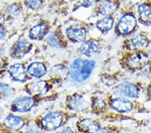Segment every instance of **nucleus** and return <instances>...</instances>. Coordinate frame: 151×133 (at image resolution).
<instances>
[{
	"mask_svg": "<svg viewBox=\"0 0 151 133\" xmlns=\"http://www.w3.org/2000/svg\"><path fill=\"white\" fill-rule=\"evenodd\" d=\"M8 72L14 81L25 82L27 80V71L22 64L16 63L9 67Z\"/></svg>",
	"mask_w": 151,
	"mask_h": 133,
	"instance_id": "9b49d317",
	"label": "nucleus"
},
{
	"mask_svg": "<svg viewBox=\"0 0 151 133\" xmlns=\"http://www.w3.org/2000/svg\"><path fill=\"white\" fill-rule=\"evenodd\" d=\"M48 42L50 45L55 47H62V40H60V37L56 35L55 33H52L48 36L47 38Z\"/></svg>",
	"mask_w": 151,
	"mask_h": 133,
	"instance_id": "5701e85b",
	"label": "nucleus"
},
{
	"mask_svg": "<svg viewBox=\"0 0 151 133\" xmlns=\"http://www.w3.org/2000/svg\"><path fill=\"white\" fill-rule=\"evenodd\" d=\"M0 93L6 96H9L12 93V89L8 84L0 83Z\"/></svg>",
	"mask_w": 151,
	"mask_h": 133,
	"instance_id": "b1692460",
	"label": "nucleus"
},
{
	"mask_svg": "<svg viewBox=\"0 0 151 133\" xmlns=\"http://www.w3.org/2000/svg\"><path fill=\"white\" fill-rule=\"evenodd\" d=\"M24 120L17 116L10 115L7 116L4 120V124L7 128L12 130H18L24 127Z\"/></svg>",
	"mask_w": 151,
	"mask_h": 133,
	"instance_id": "f3484780",
	"label": "nucleus"
},
{
	"mask_svg": "<svg viewBox=\"0 0 151 133\" xmlns=\"http://www.w3.org/2000/svg\"><path fill=\"white\" fill-rule=\"evenodd\" d=\"M99 47L92 41H84L80 47V51L87 57H91L98 52Z\"/></svg>",
	"mask_w": 151,
	"mask_h": 133,
	"instance_id": "aec40b11",
	"label": "nucleus"
},
{
	"mask_svg": "<svg viewBox=\"0 0 151 133\" xmlns=\"http://www.w3.org/2000/svg\"><path fill=\"white\" fill-rule=\"evenodd\" d=\"M99 133H118V132L112 128H104L101 130H99Z\"/></svg>",
	"mask_w": 151,
	"mask_h": 133,
	"instance_id": "cd10ccee",
	"label": "nucleus"
},
{
	"mask_svg": "<svg viewBox=\"0 0 151 133\" xmlns=\"http://www.w3.org/2000/svg\"><path fill=\"white\" fill-rule=\"evenodd\" d=\"M114 22L113 18L110 16H106L97 22L96 23V27L101 33L106 34L112 29Z\"/></svg>",
	"mask_w": 151,
	"mask_h": 133,
	"instance_id": "412c9836",
	"label": "nucleus"
},
{
	"mask_svg": "<svg viewBox=\"0 0 151 133\" xmlns=\"http://www.w3.org/2000/svg\"><path fill=\"white\" fill-rule=\"evenodd\" d=\"M49 90V86L47 81H38L29 83L26 85V91L32 96H42Z\"/></svg>",
	"mask_w": 151,
	"mask_h": 133,
	"instance_id": "6e6552de",
	"label": "nucleus"
},
{
	"mask_svg": "<svg viewBox=\"0 0 151 133\" xmlns=\"http://www.w3.org/2000/svg\"><path fill=\"white\" fill-rule=\"evenodd\" d=\"M148 62V55L142 51L136 50L129 54L125 59V63L128 68L133 70L142 69Z\"/></svg>",
	"mask_w": 151,
	"mask_h": 133,
	"instance_id": "f03ea898",
	"label": "nucleus"
},
{
	"mask_svg": "<svg viewBox=\"0 0 151 133\" xmlns=\"http://www.w3.org/2000/svg\"><path fill=\"white\" fill-rule=\"evenodd\" d=\"M118 8V4L115 1L112 0H106L99 4L98 6L99 14L103 16H110L114 14Z\"/></svg>",
	"mask_w": 151,
	"mask_h": 133,
	"instance_id": "dca6fc26",
	"label": "nucleus"
},
{
	"mask_svg": "<svg viewBox=\"0 0 151 133\" xmlns=\"http://www.w3.org/2000/svg\"><path fill=\"white\" fill-rule=\"evenodd\" d=\"M117 92L128 98H136L139 96L140 90L135 84L130 82H124L116 87Z\"/></svg>",
	"mask_w": 151,
	"mask_h": 133,
	"instance_id": "1a4fd4ad",
	"label": "nucleus"
},
{
	"mask_svg": "<svg viewBox=\"0 0 151 133\" xmlns=\"http://www.w3.org/2000/svg\"><path fill=\"white\" fill-rule=\"evenodd\" d=\"M92 108H93V110L96 111V112H100L104 110L106 108V101L103 98H99V97H96L92 100Z\"/></svg>",
	"mask_w": 151,
	"mask_h": 133,
	"instance_id": "4be33fe9",
	"label": "nucleus"
},
{
	"mask_svg": "<svg viewBox=\"0 0 151 133\" xmlns=\"http://www.w3.org/2000/svg\"><path fill=\"white\" fill-rule=\"evenodd\" d=\"M95 66L96 62L93 60L77 59L70 65V77L77 83L84 82L91 75Z\"/></svg>",
	"mask_w": 151,
	"mask_h": 133,
	"instance_id": "f257e3e1",
	"label": "nucleus"
},
{
	"mask_svg": "<svg viewBox=\"0 0 151 133\" xmlns=\"http://www.w3.org/2000/svg\"><path fill=\"white\" fill-rule=\"evenodd\" d=\"M59 133H74V132L70 128L66 127L65 129H63Z\"/></svg>",
	"mask_w": 151,
	"mask_h": 133,
	"instance_id": "c85d7f7f",
	"label": "nucleus"
},
{
	"mask_svg": "<svg viewBox=\"0 0 151 133\" xmlns=\"http://www.w3.org/2000/svg\"><path fill=\"white\" fill-rule=\"evenodd\" d=\"M148 43H149V41L145 36L138 34L130 39V46L132 49L140 50V49L147 47Z\"/></svg>",
	"mask_w": 151,
	"mask_h": 133,
	"instance_id": "a211bd4d",
	"label": "nucleus"
},
{
	"mask_svg": "<svg viewBox=\"0 0 151 133\" xmlns=\"http://www.w3.org/2000/svg\"><path fill=\"white\" fill-rule=\"evenodd\" d=\"M97 2V0H83L80 5L81 7H83L85 8H89L90 6H93Z\"/></svg>",
	"mask_w": 151,
	"mask_h": 133,
	"instance_id": "bb28decb",
	"label": "nucleus"
},
{
	"mask_svg": "<svg viewBox=\"0 0 151 133\" xmlns=\"http://www.w3.org/2000/svg\"><path fill=\"white\" fill-rule=\"evenodd\" d=\"M110 106L113 110L122 113L130 112L133 108V104L125 98H116L110 101Z\"/></svg>",
	"mask_w": 151,
	"mask_h": 133,
	"instance_id": "f8f14e48",
	"label": "nucleus"
},
{
	"mask_svg": "<svg viewBox=\"0 0 151 133\" xmlns=\"http://www.w3.org/2000/svg\"><path fill=\"white\" fill-rule=\"evenodd\" d=\"M5 22V18L3 15H1V14H0V27L2 25H4V24Z\"/></svg>",
	"mask_w": 151,
	"mask_h": 133,
	"instance_id": "2f4dec72",
	"label": "nucleus"
},
{
	"mask_svg": "<svg viewBox=\"0 0 151 133\" xmlns=\"http://www.w3.org/2000/svg\"><path fill=\"white\" fill-rule=\"evenodd\" d=\"M43 0H26V4L30 8H38L42 3Z\"/></svg>",
	"mask_w": 151,
	"mask_h": 133,
	"instance_id": "a878e982",
	"label": "nucleus"
},
{
	"mask_svg": "<svg viewBox=\"0 0 151 133\" xmlns=\"http://www.w3.org/2000/svg\"><path fill=\"white\" fill-rule=\"evenodd\" d=\"M63 121L61 114L53 112L48 114L41 120V125L43 129L47 131H53L60 127Z\"/></svg>",
	"mask_w": 151,
	"mask_h": 133,
	"instance_id": "20e7f679",
	"label": "nucleus"
},
{
	"mask_svg": "<svg viewBox=\"0 0 151 133\" xmlns=\"http://www.w3.org/2000/svg\"><path fill=\"white\" fill-rule=\"evenodd\" d=\"M138 15L141 22L144 24L151 23V5L143 3L138 7Z\"/></svg>",
	"mask_w": 151,
	"mask_h": 133,
	"instance_id": "6ab92c4d",
	"label": "nucleus"
},
{
	"mask_svg": "<svg viewBox=\"0 0 151 133\" xmlns=\"http://www.w3.org/2000/svg\"><path fill=\"white\" fill-rule=\"evenodd\" d=\"M77 128L83 133H97L99 130V126L96 121L91 118H85L77 123Z\"/></svg>",
	"mask_w": 151,
	"mask_h": 133,
	"instance_id": "ddd939ff",
	"label": "nucleus"
},
{
	"mask_svg": "<svg viewBox=\"0 0 151 133\" xmlns=\"http://www.w3.org/2000/svg\"><path fill=\"white\" fill-rule=\"evenodd\" d=\"M32 48V45L26 40H21L12 46L9 51L11 57L15 59H21L28 54Z\"/></svg>",
	"mask_w": 151,
	"mask_h": 133,
	"instance_id": "39448f33",
	"label": "nucleus"
},
{
	"mask_svg": "<svg viewBox=\"0 0 151 133\" xmlns=\"http://www.w3.org/2000/svg\"><path fill=\"white\" fill-rule=\"evenodd\" d=\"M27 133H42L40 130H38L37 129H35V128H31V129L28 130Z\"/></svg>",
	"mask_w": 151,
	"mask_h": 133,
	"instance_id": "c756f323",
	"label": "nucleus"
},
{
	"mask_svg": "<svg viewBox=\"0 0 151 133\" xmlns=\"http://www.w3.org/2000/svg\"><path fill=\"white\" fill-rule=\"evenodd\" d=\"M49 30L48 24L40 23L32 28L29 32V36L32 40H40L45 38Z\"/></svg>",
	"mask_w": 151,
	"mask_h": 133,
	"instance_id": "4468645a",
	"label": "nucleus"
},
{
	"mask_svg": "<svg viewBox=\"0 0 151 133\" xmlns=\"http://www.w3.org/2000/svg\"><path fill=\"white\" fill-rule=\"evenodd\" d=\"M67 38L73 42H83L86 39L87 31L79 26H70L66 30Z\"/></svg>",
	"mask_w": 151,
	"mask_h": 133,
	"instance_id": "9d476101",
	"label": "nucleus"
},
{
	"mask_svg": "<svg viewBox=\"0 0 151 133\" xmlns=\"http://www.w3.org/2000/svg\"><path fill=\"white\" fill-rule=\"evenodd\" d=\"M88 104H89L84 96L77 93L70 96L69 99H67V106L71 110L77 112L83 111L87 108Z\"/></svg>",
	"mask_w": 151,
	"mask_h": 133,
	"instance_id": "0eeeda50",
	"label": "nucleus"
},
{
	"mask_svg": "<svg viewBox=\"0 0 151 133\" xmlns=\"http://www.w3.org/2000/svg\"><path fill=\"white\" fill-rule=\"evenodd\" d=\"M50 72L55 75H59V76H61V75H65V73L67 72V71L66 69H65V67L55 66L53 67Z\"/></svg>",
	"mask_w": 151,
	"mask_h": 133,
	"instance_id": "393cba45",
	"label": "nucleus"
},
{
	"mask_svg": "<svg viewBox=\"0 0 151 133\" xmlns=\"http://www.w3.org/2000/svg\"><path fill=\"white\" fill-rule=\"evenodd\" d=\"M35 100L30 97L17 98L12 104L11 109L16 112H26L30 111L35 106Z\"/></svg>",
	"mask_w": 151,
	"mask_h": 133,
	"instance_id": "423d86ee",
	"label": "nucleus"
},
{
	"mask_svg": "<svg viewBox=\"0 0 151 133\" xmlns=\"http://www.w3.org/2000/svg\"><path fill=\"white\" fill-rule=\"evenodd\" d=\"M27 71L31 76L36 78H40L47 74V69L42 63L34 62L29 65Z\"/></svg>",
	"mask_w": 151,
	"mask_h": 133,
	"instance_id": "2eb2a0df",
	"label": "nucleus"
},
{
	"mask_svg": "<svg viewBox=\"0 0 151 133\" xmlns=\"http://www.w3.org/2000/svg\"><path fill=\"white\" fill-rule=\"evenodd\" d=\"M148 94H149L150 96L151 97V86H150L149 88H148Z\"/></svg>",
	"mask_w": 151,
	"mask_h": 133,
	"instance_id": "473e14b6",
	"label": "nucleus"
},
{
	"mask_svg": "<svg viewBox=\"0 0 151 133\" xmlns=\"http://www.w3.org/2000/svg\"><path fill=\"white\" fill-rule=\"evenodd\" d=\"M136 24V19L133 14H124L121 17L117 24V32L121 35H129L134 30Z\"/></svg>",
	"mask_w": 151,
	"mask_h": 133,
	"instance_id": "7ed1b4c3",
	"label": "nucleus"
},
{
	"mask_svg": "<svg viewBox=\"0 0 151 133\" xmlns=\"http://www.w3.org/2000/svg\"><path fill=\"white\" fill-rule=\"evenodd\" d=\"M6 31L4 30H0V41L4 39L5 37H6Z\"/></svg>",
	"mask_w": 151,
	"mask_h": 133,
	"instance_id": "7c9ffc66",
	"label": "nucleus"
}]
</instances>
